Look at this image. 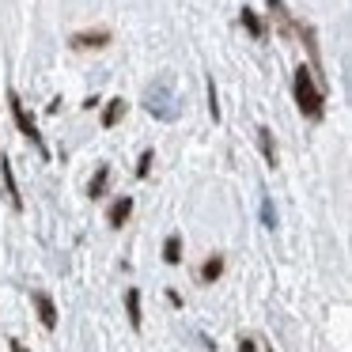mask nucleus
Returning <instances> with one entry per match:
<instances>
[{
  "instance_id": "nucleus-1",
  "label": "nucleus",
  "mask_w": 352,
  "mask_h": 352,
  "mask_svg": "<svg viewBox=\"0 0 352 352\" xmlns=\"http://www.w3.org/2000/svg\"><path fill=\"white\" fill-rule=\"evenodd\" d=\"M292 91H296V107L303 118H311V122H322V114H326V87H322V80L314 76L311 65H299L296 76H292Z\"/></svg>"
},
{
  "instance_id": "nucleus-2",
  "label": "nucleus",
  "mask_w": 352,
  "mask_h": 352,
  "mask_svg": "<svg viewBox=\"0 0 352 352\" xmlns=\"http://www.w3.org/2000/svg\"><path fill=\"white\" fill-rule=\"evenodd\" d=\"M8 107H12V122H16V129L23 133L27 140H31L34 148H38V155L42 160H50V148H46V140H42V133H38V125H34V118L27 114V107H23V99H19L16 91H8Z\"/></svg>"
},
{
  "instance_id": "nucleus-3",
  "label": "nucleus",
  "mask_w": 352,
  "mask_h": 352,
  "mask_svg": "<svg viewBox=\"0 0 352 352\" xmlns=\"http://www.w3.org/2000/svg\"><path fill=\"white\" fill-rule=\"evenodd\" d=\"M31 303H34V311H38V322L46 329H57V307H54V299L46 296V292H31Z\"/></svg>"
},
{
  "instance_id": "nucleus-4",
  "label": "nucleus",
  "mask_w": 352,
  "mask_h": 352,
  "mask_svg": "<svg viewBox=\"0 0 352 352\" xmlns=\"http://www.w3.org/2000/svg\"><path fill=\"white\" fill-rule=\"evenodd\" d=\"M69 46L72 50H102V46H110V31H80L69 38Z\"/></svg>"
},
{
  "instance_id": "nucleus-5",
  "label": "nucleus",
  "mask_w": 352,
  "mask_h": 352,
  "mask_svg": "<svg viewBox=\"0 0 352 352\" xmlns=\"http://www.w3.org/2000/svg\"><path fill=\"white\" fill-rule=\"evenodd\" d=\"M167 80H160V84L148 91V110H155L160 118H175V110H170V99H167Z\"/></svg>"
},
{
  "instance_id": "nucleus-6",
  "label": "nucleus",
  "mask_w": 352,
  "mask_h": 352,
  "mask_svg": "<svg viewBox=\"0 0 352 352\" xmlns=\"http://www.w3.org/2000/svg\"><path fill=\"white\" fill-rule=\"evenodd\" d=\"M0 178H4V190H8L12 208H23V197H19V186H16V175H12V160H8V155H0Z\"/></svg>"
},
{
  "instance_id": "nucleus-7",
  "label": "nucleus",
  "mask_w": 352,
  "mask_h": 352,
  "mask_svg": "<svg viewBox=\"0 0 352 352\" xmlns=\"http://www.w3.org/2000/svg\"><path fill=\"white\" fill-rule=\"evenodd\" d=\"M129 216H133V197H122V201H114V205H110L107 223H110V228H122Z\"/></svg>"
},
{
  "instance_id": "nucleus-8",
  "label": "nucleus",
  "mask_w": 352,
  "mask_h": 352,
  "mask_svg": "<svg viewBox=\"0 0 352 352\" xmlns=\"http://www.w3.org/2000/svg\"><path fill=\"white\" fill-rule=\"evenodd\" d=\"M125 314H129V326H133V329L144 326V318H140V288H129V292H125Z\"/></svg>"
},
{
  "instance_id": "nucleus-9",
  "label": "nucleus",
  "mask_w": 352,
  "mask_h": 352,
  "mask_svg": "<svg viewBox=\"0 0 352 352\" xmlns=\"http://www.w3.org/2000/svg\"><path fill=\"white\" fill-rule=\"evenodd\" d=\"M258 148H261V155H265L269 167H276V144H273V133H269V125H258Z\"/></svg>"
},
{
  "instance_id": "nucleus-10",
  "label": "nucleus",
  "mask_w": 352,
  "mask_h": 352,
  "mask_svg": "<svg viewBox=\"0 0 352 352\" xmlns=\"http://www.w3.org/2000/svg\"><path fill=\"white\" fill-rule=\"evenodd\" d=\"M122 118H125V99H110L107 110H102V129H114Z\"/></svg>"
},
{
  "instance_id": "nucleus-11",
  "label": "nucleus",
  "mask_w": 352,
  "mask_h": 352,
  "mask_svg": "<svg viewBox=\"0 0 352 352\" xmlns=\"http://www.w3.org/2000/svg\"><path fill=\"white\" fill-rule=\"evenodd\" d=\"M107 186H110V167H107V163H102V167L95 170L91 186H87V197H91V201H99L102 193H107Z\"/></svg>"
},
{
  "instance_id": "nucleus-12",
  "label": "nucleus",
  "mask_w": 352,
  "mask_h": 352,
  "mask_svg": "<svg viewBox=\"0 0 352 352\" xmlns=\"http://www.w3.org/2000/svg\"><path fill=\"white\" fill-rule=\"evenodd\" d=\"M239 19H243V27L254 34V38H265V23L258 19V12H254V8H243V16H239Z\"/></svg>"
},
{
  "instance_id": "nucleus-13",
  "label": "nucleus",
  "mask_w": 352,
  "mask_h": 352,
  "mask_svg": "<svg viewBox=\"0 0 352 352\" xmlns=\"http://www.w3.org/2000/svg\"><path fill=\"white\" fill-rule=\"evenodd\" d=\"M163 261H167V265H178V261H182V239L178 235H170L167 243H163Z\"/></svg>"
},
{
  "instance_id": "nucleus-14",
  "label": "nucleus",
  "mask_w": 352,
  "mask_h": 352,
  "mask_svg": "<svg viewBox=\"0 0 352 352\" xmlns=\"http://www.w3.org/2000/svg\"><path fill=\"white\" fill-rule=\"evenodd\" d=\"M205 91H208V114H212V122H220V99H216V80L212 76H208Z\"/></svg>"
},
{
  "instance_id": "nucleus-15",
  "label": "nucleus",
  "mask_w": 352,
  "mask_h": 352,
  "mask_svg": "<svg viewBox=\"0 0 352 352\" xmlns=\"http://www.w3.org/2000/svg\"><path fill=\"white\" fill-rule=\"evenodd\" d=\"M220 273H223V258H212L205 269H201V280H216Z\"/></svg>"
},
{
  "instance_id": "nucleus-16",
  "label": "nucleus",
  "mask_w": 352,
  "mask_h": 352,
  "mask_svg": "<svg viewBox=\"0 0 352 352\" xmlns=\"http://www.w3.org/2000/svg\"><path fill=\"white\" fill-rule=\"evenodd\" d=\"M152 148H148V152H140V160H137V178H148V170H152Z\"/></svg>"
},
{
  "instance_id": "nucleus-17",
  "label": "nucleus",
  "mask_w": 352,
  "mask_h": 352,
  "mask_svg": "<svg viewBox=\"0 0 352 352\" xmlns=\"http://www.w3.org/2000/svg\"><path fill=\"white\" fill-rule=\"evenodd\" d=\"M239 352H254V341H239Z\"/></svg>"
}]
</instances>
